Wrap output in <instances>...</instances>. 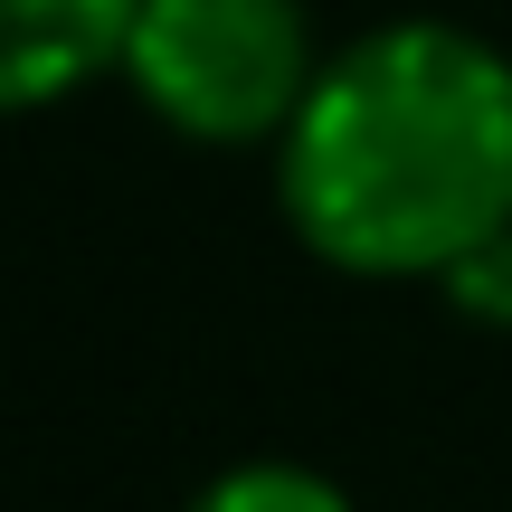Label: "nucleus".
Here are the masks:
<instances>
[{"label":"nucleus","mask_w":512,"mask_h":512,"mask_svg":"<svg viewBox=\"0 0 512 512\" xmlns=\"http://www.w3.org/2000/svg\"><path fill=\"white\" fill-rule=\"evenodd\" d=\"M133 19L143 0H0V114H38L124 67Z\"/></svg>","instance_id":"obj_3"},{"label":"nucleus","mask_w":512,"mask_h":512,"mask_svg":"<svg viewBox=\"0 0 512 512\" xmlns=\"http://www.w3.org/2000/svg\"><path fill=\"white\" fill-rule=\"evenodd\" d=\"M124 76L190 143H285L323 57L304 0H143Z\"/></svg>","instance_id":"obj_2"},{"label":"nucleus","mask_w":512,"mask_h":512,"mask_svg":"<svg viewBox=\"0 0 512 512\" xmlns=\"http://www.w3.org/2000/svg\"><path fill=\"white\" fill-rule=\"evenodd\" d=\"M437 285H446V304H456L465 323L512 332V228H503V238H484L475 256H456V266H446Z\"/></svg>","instance_id":"obj_5"},{"label":"nucleus","mask_w":512,"mask_h":512,"mask_svg":"<svg viewBox=\"0 0 512 512\" xmlns=\"http://www.w3.org/2000/svg\"><path fill=\"white\" fill-rule=\"evenodd\" d=\"M181 512H351V503H342V484H323L313 465L256 456V465H228V475H209Z\"/></svg>","instance_id":"obj_4"},{"label":"nucleus","mask_w":512,"mask_h":512,"mask_svg":"<svg viewBox=\"0 0 512 512\" xmlns=\"http://www.w3.org/2000/svg\"><path fill=\"white\" fill-rule=\"evenodd\" d=\"M275 200L342 275H446L512 228V57L456 19L351 38L285 124Z\"/></svg>","instance_id":"obj_1"}]
</instances>
